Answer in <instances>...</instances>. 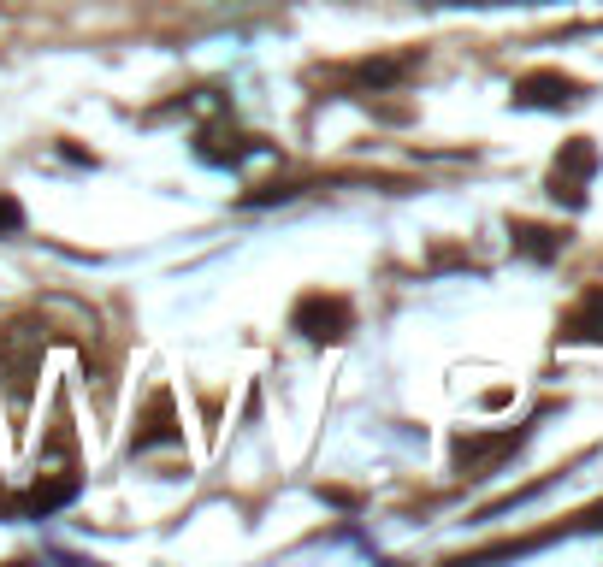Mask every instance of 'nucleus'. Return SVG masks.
<instances>
[{
  "mask_svg": "<svg viewBox=\"0 0 603 567\" xmlns=\"http://www.w3.org/2000/svg\"><path fill=\"white\" fill-rule=\"evenodd\" d=\"M296 331L314 343H343L349 337V302L343 296H302L296 302Z\"/></svg>",
  "mask_w": 603,
  "mask_h": 567,
  "instance_id": "nucleus-1",
  "label": "nucleus"
},
{
  "mask_svg": "<svg viewBox=\"0 0 603 567\" xmlns=\"http://www.w3.org/2000/svg\"><path fill=\"white\" fill-rule=\"evenodd\" d=\"M598 172V148L580 136V142H568L562 148V160H556V172H550V195L556 201H568V207H580L586 201V178Z\"/></svg>",
  "mask_w": 603,
  "mask_h": 567,
  "instance_id": "nucleus-2",
  "label": "nucleus"
},
{
  "mask_svg": "<svg viewBox=\"0 0 603 567\" xmlns=\"http://www.w3.org/2000/svg\"><path fill=\"white\" fill-rule=\"evenodd\" d=\"M580 95V83H568V77H556V71H538V77H521L515 83V101L521 107H562V101H574Z\"/></svg>",
  "mask_w": 603,
  "mask_h": 567,
  "instance_id": "nucleus-3",
  "label": "nucleus"
},
{
  "mask_svg": "<svg viewBox=\"0 0 603 567\" xmlns=\"http://www.w3.org/2000/svg\"><path fill=\"white\" fill-rule=\"evenodd\" d=\"M568 337H592V343H603V290H592V296L568 314Z\"/></svg>",
  "mask_w": 603,
  "mask_h": 567,
  "instance_id": "nucleus-4",
  "label": "nucleus"
},
{
  "mask_svg": "<svg viewBox=\"0 0 603 567\" xmlns=\"http://www.w3.org/2000/svg\"><path fill=\"white\" fill-rule=\"evenodd\" d=\"M71 497H77V479H48V485H36V491L24 497V508H30V514H54V508H66Z\"/></svg>",
  "mask_w": 603,
  "mask_h": 567,
  "instance_id": "nucleus-5",
  "label": "nucleus"
},
{
  "mask_svg": "<svg viewBox=\"0 0 603 567\" xmlns=\"http://www.w3.org/2000/svg\"><path fill=\"white\" fill-rule=\"evenodd\" d=\"M172 396H154V420H148V432H136V449H154V443H172Z\"/></svg>",
  "mask_w": 603,
  "mask_h": 567,
  "instance_id": "nucleus-6",
  "label": "nucleus"
},
{
  "mask_svg": "<svg viewBox=\"0 0 603 567\" xmlns=\"http://www.w3.org/2000/svg\"><path fill=\"white\" fill-rule=\"evenodd\" d=\"M515 243L527 254H544V260L556 254V237H550V231H533V225H515Z\"/></svg>",
  "mask_w": 603,
  "mask_h": 567,
  "instance_id": "nucleus-7",
  "label": "nucleus"
},
{
  "mask_svg": "<svg viewBox=\"0 0 603 567\" xmlns=\"http://www.w3.org/2000/svg\"><path fill=\"white\" fill-rule=\"evenodd\" d=\"M18 225H24V207L12 195H0V231H18Z\"/></svg>",
  "mask_w": 603,
  "mask_h": 567,
  "instance_id": "nucleus-8",
  "label": "nucleus"
},
{
  "mask_svg": "<svg viewBox=\"0 0 603 567\" xmlns=\"http://www.w3.org/2000/svg\"><path fill=\"white\" fill-rule=\"evenodd\" d=\"M402 65L397 60H379V65H361V77H367V83H391V77H397Z\"/></svg>",
  "mask_w": 603,
  "mask_h": 567,
  "instance_id": "nucleus-9",
  "label": "nucleus"
}]
</instances>
